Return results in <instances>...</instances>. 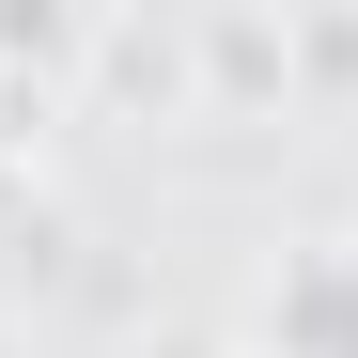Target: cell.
<instances>
[{
  "instance_id": "obj_1",
  "label": "cell",
  "mask_w": 358,
  "mask_h": 358,
  "mask_svg": "<svg viewBox=\"0 0 358 358\" xmlns=\"http://www.w3.org/2000/svg\"><path fill=\"white\" fill-rule=\"evenodd\" d=\"M234 343L250 358H358V234H280Z\"/></svg>"
},
{
  "instance_id": "obj_2",
  "label": "cell",
  "mask_w": 358,
  "mask_h": 358,
  "mask_svg": "<svg viewBox=\"0 0 358 358\" xmlns=\"http://www.w3.org/2000/svg\"><path fill=\"white\" fill-rule=\"evenodd\" d=\"M94 63H109V16H78V0H0V156L63 125L94 94Z\"/></svg>"
},
{
  "instance_id": "obj_3",
  "label": "cell",
  "mask_w": 358,
  "mask_h": 358,
  "mask_svg": "<svg viewBox=\"0 0 358 358\" xmlns=\"http://www.w3.org/2000/svg\"><path fill=\"white\" fill-rule=\"evenodd\" d=\"M312 47L296 16H187V125H250V109H296Z\"/></svg>"
}]
</instances>
